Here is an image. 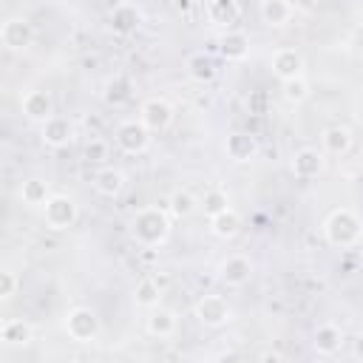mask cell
Masks as SVG:
<instances>
[{
  "label": "cell",
  "mask_w": 363,
  "mask_h": 363,
  "mask_svg": "<svg viewBox=\"0 0 363 363\" xmlns=\"http://www.w3.org/2000/svg\"><path fill=\"white\" fill-rule=\"evenodd\" d=\"M224 153L230 162L235 164H244V162H252L258 156V139L252 133H244V130H233L227 133L224 139Z\"/></svg>",
  "instance_id": "7c38bea8"
},
{
  "label": "cell",
  "mask_w": 363,
  "mask_h": 363,
  "mask_svg": "<svg viewBox=\"0 0 363 363\" xmlns=\"http://www.w3.org/2000/svg\"><path fill=\"white\" fill-rule=\"evenodd\" d=\"M261 360H284V354L281 352H264Z\"/></svg>",
  "instance_id": "e575fe53"
},
{
  "label": "cell",
  "mask_w": 363,
  "mask_h": 363,
  "mask_svg": "<svg viewBox=\"0 0 363 363\" xmlns=\"http://www.w3.org/2000/svg\"><path fill=\"white\" fill-rule=\"evenodd\" d=\"M142 26V11L133 3H116L108 14V28L116 37H130Z\"/></svg>",
  "instance_id": "30bf717a"
},
{
  "label": "cell",
  "mask_w": 363,
  "mask_h": 363,
  "mask_svg": "<svg viewBox=\"0 0 363 363\" xmlns=\"http://www.w3.org/2000/svg\"><path fill=\"white\" fill-rule=\"evenodd\" d=\"M130 235L136 244L153 250L162 247L170 235V216L162 207H142L130 218Z\"/></svg>",
  "instance_id": "6da1fadb"
},
{
  "label": "cell",
  "mask_w": 363,
  "mask_h": 363,
  "mask_svg": "<svg viewBox=\"0 0 363 363\" xmlns=\"http://www.w3.org/2000/svg\"><path fill=\"white\" fill-rule=\"evenodd\" d=\"M210 230H213V235H218V238H233V235H238V230H241V216H238L233 207H227L224 213H218V216L210 218Z\"/></svg>",
  "instance_id": "83f0119b"
},
{
  "label": "cell",
  "mask_w": 363,
  "mask_h": 363,
  "mask_svg": "<svg viewBox=\"0 0 363 363\" xmlns=\"http://www.w3.org/2000/svg\"><path fill=\"white\" fill-rule=\"evenodd\" d=\"M363 235V221L354 210L349 207H337L326 216L323 221V238L326 244L337 247V250H346V247H354Z\"/></svg>",
  "instance_id": "7a4b0ae2"
},
{
  "label": "cell",
  "mask_w": 363,
  "mask_h": 363,
  "mask_svg": "<svg viewBox=\"0 0 363 363\" xmlns=\"http://www.w3.org/2000/svg\"><path fill=\"white\" fill-rule=\"evenodd\" d=\"M102 96H105V102H108L111 108H122L125 102H130V96H133V82H130V77H128V74H113V77H108V82H105V88H102Z\"/></svg>",
  "instance_id": "44dd1931"
},
{
  "label": "cell",
  "mask_w": 363,
  "mask_h": 363,
  "mask_svg": "<svg viewBox=\"0 0 363 363\" xmlns=\"http://www.w3.org/2000/svg\"><path fill=\"white\" fill-rule=\"evenodd\" d=\"M292 14H295V6L289 0H264L261 3V20L272 28L286 26L292 20Z\"/></svg>",
  "instance_id": "d4e9b609"
},
{
  "label": "cell",
  "mask_w": 363,
  "mask_h": 363,
  "mask_svg": "<svg viewBox=\"0 0 363 363\" xmlns=\"http://www.w3.org/2000/svg\"><path fill=\"white\" fill-rule=\"evenodd\" d=\"M17 286H20V278L11 269H0V301H11L17 295Z\"/></svg>",
  "instance_id": "d6a6232c"
},
{
  "label": "cell",
  "mask_w": 363,
  "mask_h": 363,
  "mask_svg": "<svg viewBox=\"0 0 363 363\" xmlns=\"http://www.w3.org/2000/svg\"><path fill=\"white\" fill-rule=\"evenodd\" d=\"M193 315L199 318V323L201 326H207V329H218V326H224L227 320H230V303L221 298V295H201L199 301H196V306H193Z\"/></svg>",
  "instance_id": "8992f818"
},
{
  "label": "cell",
  "mask_w": 363,
  "mask_h": 363,
  "mask_svg": "<svg viewBox=\"0 0 363 363\" xmlns=\"http://www.w3.org/2000/svg\"><path fill=\"white\" fill-rule=\"evenodd\" d=\"M352 354H354L357 360H363V332H360V335L352 340Z\"/></svg>",
  "instance_id": "836d02e7"
},
{
  "label": "cell",
  "mask_w": 363,
  "mask_h": 363,
  "mask_svg": "<svg viewBox=\"0 0 363 363\" xmlns=\"http://www.w3.org/2000/svg\"><path fill=\"white\" fill-rule=\"evenodd\" d=\"M176 329H179V318H176L173 309H167V306H162V303L150 309V315H147V332H150L153 337H159V340L173 337Z\"/></svg>",
  "instance_id": "ac0fdd59"
},
{
  "label": "cell",
  "mask_w": 363,
  "mask_h": 363,
  "mask_svg": "<svg viewBox=\"0 0 363 363\" xmlns=\"http://www.w3.org/2000/svg\"><path fill=\"white\" fill-rule=\"evenodd\" d=\"M34 40V26L26 17H6L0 26V43L9 51H26Z\"/></svg>",
  "instance_id": "ba28073f"
},
{
  "label": "cell",
  "mask_w": 363,
  "mask_h": 363,
  "mask_svg": "<svg viewBox=\"0 0 363 363\" xmlns=\"http://www.w3.org/2000/svg\"><path fill=\"white\" fill-rule=\"evenodd\" d=\"M159 301H162V286L153 281V278H142L136 286H133V303L139 306V309H153V306H159Z\"/></svg>",
  "instance_id": "4316f807"
},
{
  "label": "cell",
  "mask_w": 363,
  "mask_h": 363,
  "mask_svg": "<svg viewBox=\"0 0 363 363\" xmlns=\"http://www.w3.org/2000/svg\"><path fill=\"white\" fill-rule=\"evenodd\" d=\"M218 54L227 62H241L250 54V37L238 28H224V34L218 37Z\"/></svg>",
  "instance_id": "9a60e30c"
},
{
  "label": "cell",
  "mask_w": 363,
  "mask_h": 363,
  "mask_svg": "<svg viewBox=\"0 0 363 363\" xmlns=\"http://www.w3.org/2000/svg\"><path fill=\"white\" fill-rule=\"evenodd\" d=\"M312 346H315V352L323 354V357L337 354L340 346H343V329L335 326V323H320V326L315 329V335H312Z\"/></svg>",
  "instance_id": "d6986e66"
},
{
  "label": "cell",
  "mask_w": 363,
  "mask_h": 363,
  "mask_svg": "<svg viewBox=\"0 0 363 363\" xmlns=\"http://www.w3.org/2000/svg\"><path fill=\"white\" fill-rule=\"evenodd\" d=\"M199 207L204 210L207 218H213V216H218V213H224V210L230 207V199H227L224 190H207L204 199L199 201Z\"/></svg>",
  "instance_id": "4dcf8cb0"
},
{
  "label": "cell",
  "mask_w": 363,
  "mask_h": 363,
  "mask_svg": "<svg viewBox=\"0 0 363 363\" xmlns=\"http://www.w3.org/2000/svg\"><path fill=\"white\" fill-rule=\"evenodd\" d=\"M113 142L122 153L128 156H139L150 147V130L145 128L142 119H125L113 128Z\"/></svg>",
  "instance_id": "277c9868"
},
{
  "label": "cell",
  "mask_w": 363,
  "mask_h": 363,
  "mask_svg": "<svg viewBox=\"0 0 363 363\" xmlns=\"http://www.w3.org/2000/svg\"><path fill=\"white\" fill-rule=\"evenodd\" d=\"M281 94L289 105H301L306 96H309V82L303 77H292V79H284L281 82Z\"/></svg>",
  "instance_id": "f546056e"
},
{
  "label": "cell",
  "mask_w": 363,
  "mask_h": 363,
  "mask_svg": "<svg viewBox=\"0 0 363 363\" xmlns=\"http://www.w3.org/2000/svg\"><path fill=\"white\" fill-rule=\"evenodd\" d=\"M196 207H199V201L190 190H173L167 199V210L173 218H187L190 213H196Z\"/></svg>",
  "instance_id": "f1b7e54d"
},
{
  "label": "cell",
  "mask_w": 363,
  "mask_h": 363,
  "mask_svg": "<svg viewBox=\"0 0 363 363\" xmlns=\"http://www.w3.org/2000/svg\"><path fill=\"white\" fill-rule=\"evenodd\" d=\"M184 68H187V77H190L193 82H199V85L213 82V79H216V74H218L216 60H213L207 51H193V54L187 57Z\"/></svg>",
  "instance_id": "ffe728a7"
},
{
  "label": "cell",
  "mask_w": 363,
  "mask_h": 363,
  "mask_svg": "<svg viewBox=\"0 0 363 363\" xmlns=\"http://www.w3.org/2000/svg\"><path fill=\"white\" fill-rule=\"evenodd\" d=\"M108 156H111V145H108L105 139L91 136V139L85 142V159H88L91 164H105Z\"/></svg>",
  "instance_id": "1f68e13d"
},
{
  "label": "cell",
  "mask_w": 363,
  "mask_h": 363,
  "mask_svg": "<svg viewBox=\"0 0 363 363\" xmlns=\"http://www.w3.org/2000/svg\"><path fill=\"white\" fill-rule=\"evenodd\" d=\"M238 14H241L238 0H207V17L221 28H233Z\"/></svg>",
  "instance_id": "484cf974"
},
{
  "label": "cell",
  "mask_w": 363,
  "mask_h": 363,
  "mask_svg": "<svg viewBox=\"0 0 363 363\" xmlns=\"http://www.w3.org/2000/svg\"><path fill=\"white\" fill-rule=\"evenodd\" d=\"M31 337H34V329H31V323L23 320V318H9V320H3V326H0V340H3V346H28Z\"/></svg>",
  "instance_id": "603a6c76"
},
{
  "label": "cell",
  "mask_w": 363,
  "mask_h": 363,
  "mask_svg": "<svg viewBox=\"0 0 363 363\" xmlns=\"http://www.w3.org/2000/svg\"><path fill=\"white\" fill-rule=\"evenodd\" d=\"M62 326H65L68 337L77 340V343H91V340H96V337H99V329H102L99 315H96L91 306H74V309H68L65 318H62Z\"/></svg>",
  "instance_id": "3957f363"
},
{
  "label": "cell",
  "mask_w": 363,
  "mask_h": 363,
  "mask_svg": "<svg viewBox=\"0 0 363 363\" xmlns=\"http://www.w3.org/2000/svg\"><path fill=\"white\" fill-rule=\"evenodd\" d=\"M139 119L145 122V128L150 133H162V130H167L173 125V105L167 99H162V96H150V99L142 102Z\"/></svg>",
  "instance_id": "52a82bcc"
},
{
  "label": "cell",
  "mask_w": 363,
  "mask_h": 363,
  "mask_svg": "<svg viewBox=\"0 0 363 363\" xmlns=\"http://www.w3.org/2000/svg\"><path fill=\"white\" fill-rule=\"evenodd\" d=\"M292 173H295L298 179H303V182L318 179V176L323 173V153L315 150V147H301V150H295V156H292Z\"/></svg>",
  "instance_id": "2e32d148"
},
{
  "label": "cell",
  "mask_w": 363,
  "mask_h": 363,
  "mask_svg": "<svg viewBox=\"0 0 363 363\" xmlns=\"http://www.w3.org/2000/svg\"><path fill=\"white\" fill-rule=\"evenodd\" d=\"M269 68L272 74L284 82V79H292V77H303V54L298 48H278L272 57H269Z\"/></svg>",
  "instance_id": "4fadbf2b"
},
{
  "label": "cell",
  "mask_w": 363,
  "mask_h": 363,
  "mask_svg": "<svg viewBox=\"0 0 363 363\" xmlns=\"http://www.w3.org/2000/svg\"><path fill=\"white\" fill-rule=\"evenodd\" d=\"M250 3H258V6H261V3H264V0H250Z\"/></svg>",
  "instance_id": "d590c367"
},
{
  "label": "cell",
  "mask_w": 363,
  "mask_h": 363,
  "mask_svg": "<svg viewBox=\"0 0 363 363\" xmlns=\"http://www.w3.org/2000/svg\"><path fill=\"white\" fill-rule=\"evenodd\" d=\"M20 108L26 113V119L31 122H45L51 113H54V99L48 91H40V88H31L20 96Z\"/></svg>",
  "instance_id": "5bb4252c"
},
{
  "label": "cell",
  "mask_w": 363,
  "mask_h": 363,
  "mask_svg": "<svg viewBox=\"0 0 363 363\" xmlns=\"http://www.w3.org/2000/svg\"><path fill=\"white\" fill-rule=\"evenodd\" d=\"M218 278H221V284L238 289V286L250 284V278H252V261L247 255H241V252H233V255H227L218 264Z\"/></svg>",
  "instance_id": "9c48e42d"
},
{
  "label": "cell",
  "mask_w": 363,
  "mask_h": 363,
  "mask_svg": "<svg viewBox=\"0 0 363 363\" xmlns=\"http://www.w3.org/2000/svg\"><path fill=\"white\" fill-rule=\"evenodd\" d=\"M40 139H43L48 147H65V145L74 139V122H71L68 116L51 113L45 122H40Z\"/></svg>",
  "instance_id": "8fae6325"
},
{
  "label": "cell",
  "mask_w": 363,
  "mask_h": 363,
  "mask_svg": "<svg viewBox=\"0 0 363 363\" xmlns=\"http://www.w3.org/2000/svg\"><path fill=\"white\" fill-rule=\"evenodd\" d=\"M125 184H128V176L119 167H108L105 164V167H99L94 173V190L99 196H105V199H116L125 190Z\"/></svg>",
  "instance_id": "e0dca14e"
},
{
  "label": "cell",
  "mask_w": 363,
  "mask_h": 363,
  "mask_svg": "<svg viewBox=\"0 0 363 363\" xmlns=\"http://www.w3.org/2000/svg\"><path fill=\"white\" fill-rule=\"evenodd\" d=\"M320 147H323V153H329V156H343V153H349V147H352V130H349L346 125H329V128L320 133Z\"/></svg>",
  "instance_id": "7402d4cb"
},
{
  "label": "cell",
  "mask_w": 363,
  "mask_h": 363,
  "mask_svg": "<svg viewBox=\"0 0 363 363\" xmlns=\"http://www.w3.org/2000/svg\"><path fill=\"white\" fill-rule=\"evenodd\" d=\"M17 196H20V201H23V204H28V207H43V204L51 199V187H48V182H45V179L31 176V179H26V182L20 184Z\"/></svg>",
  "instance_id": "cb8c5ba5"
},
{
  "label": "cell",
  "mask_w": 363,
  "mask_h": 363,
  "mask_svg": "<svg viewBox=\"0 0 363 363\" xmlns=\"http://www.w3.org/2000/svg\"><path fill=\"white\" fill-rule=\"evenodd\" d=\"M79 210H77V201L65 193H51V199L43 204V218H45V227L54 230V233H62L68 227H74Z\"/></svg>",
  "instance_id": "5b68a950"
}]
</instances>
